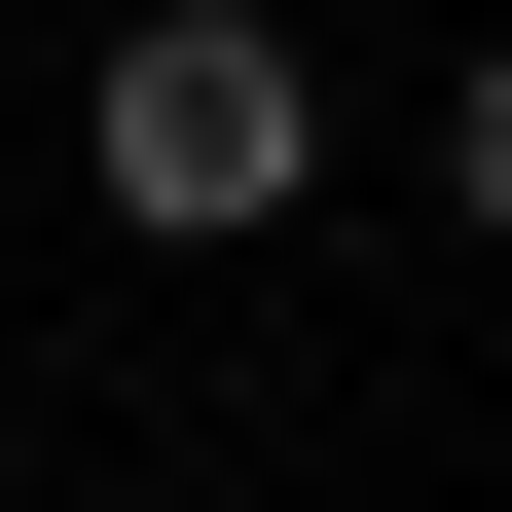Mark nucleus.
<instances>
[{"instance_id":"obj_2","label":"nucleus","mask_w":512,"mask_h":512,"mask_svg":"<svg viewBox=\"0 0 512 512\" xmlns=\"http://www.w3.org/2000/svg\"><path fill=\"white\" fill-rule=\"evenodd\" d=\"M439 220L512 256V37H476V74H439Z\"/></svg>"},{"instance_id":"obj_1","label":"nucleus","mask_w":512,"mask_h":512,"mask_svg":"<svg viewBox=\"0 0 512 512\" xmlns=\"http://www.w3.org/2000/svg\"><path fill=\"white\" fill-rule=\"evenodd\" d=\"M74 183H110L147 256H256L293 183H330V74H293V0H147V37L74 74Z\"/></svg>"}]
</instances>
